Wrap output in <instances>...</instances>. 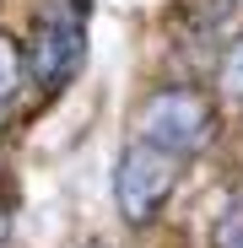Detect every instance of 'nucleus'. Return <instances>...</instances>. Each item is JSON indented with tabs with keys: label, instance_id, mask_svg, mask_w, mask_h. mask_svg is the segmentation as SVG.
<instances>
[{
	"label": "nucleus",
	"instance_id": "8",
	"mask_svg": "<svg viewBox=\"0 0 243 248\" xmlns=\"http://www.w3.org/2000/svg\"><path fill=\"white\" fill-rule=\"evenodd\" d=\"M6 227H11V216H6V205H0V243H6Z\"/></svg>",
	"mask_w": 243,
	"mask_h": 248
},
{
	"label": "nucleus",
	"instance_id": "5",
	"mask_svg": "<svg viewBox=\"0 0 243 248\" xmlns=\"http://www.w3.org/2000/svg\"><path fill=\"white\" fill-rule=\"evenodd\" d=\"M22 87H27V60H22V44L0 32V119L16 108Z\"/></svg>",
	"mask_w": 243,
	"mask_h": 248
},
{
	"label": "nucleus",
	"instance_id": "7",
	"mask_svg": "<svg viewBox=\"0 0 243 248\" xmlns=\"http://www.w3.org/2000/svg\"><path fill=\"white\" fill-rule=\"evenodd\" d=\"M211 248H243V205L232 200L227 211L216 216V232H211Z\"/></svg>",
	"mask_w": 243,
	"mask_h": 248
},
{
	"label": "nucleus",
	"instance_id": "6",
	"mask_svg": "<svg viewBox=\"0 0 243 248\" xmlns=\"http://www.w3.org/2000/svg\"><path fill=\"white\" fill-rule=\"evenodd\" d=\"M222 92L232 97V103H243V32L227 44V54H222Z\"/></svg>",
	"mask_w": 243,
	"mask_h": 248
},
{
	"label": "nucleus",
	"instance_id": "1",
	"mask_svg": "<svg viewBox=\"0 0 243 248\" xmlns=\"http://www.w3.org/2000/svg\"><path fill=\"white\" fill-rule=\"evenodd\" d=\"M216 135V108L206 92L194 87H157L141 108H135V140L168 151V156H194L206 151Z\"/></svg>",
	"mask_w": 243,
	"mask_h": 248
},
{
	"label": "nucleus",
	"instance_id": "10",
	"mask_svg": "<svg viewBox=\"0 0 243 248\" xmlns=\"http://www.w3.org/2000/svg\"><path fill=\"white\" fill-rule=\"evenodd\" d=\"M238 205H243V194H238Z\"/></svg>",
	"mask_w": 243,
	"mask_h": 248
},
{
	"label": "nucleus",
	"instance_id": "4",
	"mask_svg": "<svg viewBox=\"0 0 243 248\" xmlns=\"http://www.w3.org/2000/svg\"><path fill=\"white\" fill-rule=\"evenodd\" d=\"M232 6H238V0H173L168 27L184 32V38H216L232 22Z\"/></svg>",
	"mask_w": 243,
	"mask_h": 248
},
{
	"label": "nucleus",
	"instance_id": "2",
	"mask_svg": "<svg viewBox=\"0 0 243 248\" xmlns=\"http://www.w3.org/2000/svg\"><path fill=\"white\" fill-rule=\"evenodd\" d=\"M87 0H54L32 16V44L22 49V60L44 92L70 87L76 70L87 65Z\"/></svg>",
	"mask_w": 243,
	"mask_h": 248
},
{
	"label": "nucleus",
	"instance_id": "3",
	"mask_svg": "<svg viewBox=\"0 0 243 248\" xmlns=\"http://www.w3.org/2000/svg\"><path fill=\"white\" fill-rule=\"evenodd\" d=\"M178 189V156L157 151L146 140H130L119 151V168H113V205L125 227H151L162 216V205L173 200Z\"/></svg>",
	"mask_w": 243,
	"mask_h": 248
},
{
	"label": "nucleus",
	"instance_id": "9",
	"mask_svg": "<svg viewBox=\"0 0 243 248\" xmlns=\"http://www.w3.org/2000/svg\"><path fill=\"white\" fill-rule=\"evenodd\" d=\"M87 248H113V243H87Z\"/></svg>",
	"mask_w": 243,
	"mask_h": 248
}]
</instances>
